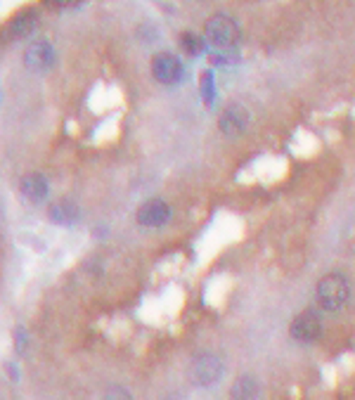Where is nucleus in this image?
I'll return each instance as SVG.
<instances>
[{"label": "nucleus", "instance_id": "obj_1", "mask_svg": "<svg viewBox=\"0 0 355 400\" xmlns=\"http://www.w3.org/2000/svg\"><path fill=\"white\" fill-rule=\"evenodd\" d=\"M315 298L322 310H339L351 298V284L344 275H327L315 289Z\"/></svg>", "mask_w": 355, "mask_h": 400}, {"label": "nucleus", "instance_id": "obj_2", "mask_svg": "<svg viewBox=\"0 0 355 400\" xmlns=\"http://www.w3.org/2000/svg\"><path fill=\"white\" fill-rule=\"evenodd\" d=\"M204 36L214 48H232L239 41V27H237L232 17L216 15L204 27Z\"/></svg>", "mask_w": 355, "mask_h": 400}, {"label": "nucleus", "instance_id": "obj_3", "mask_svg": "<svg viewBox=\"0 0 355 400\" xmlns=\"http://www.w3.org/2000/svg\"><path fill=\"white\" fill-rule=\"evenodd\" d=\"M185 69H183V62H180L176 55L171 53H159L154 55L152 60V76L164 85H173L183 78Z\"/></svg>", "mask_w": 355, "mask_h": 400}, {"label": "nucleus", "instance_id": "obj_4", "mask_svg": "<svg viewBox=\"0 0 355 400\" xmlns=\"http://www.w3.org/2000/svg\"><path fill=\"white\" fill-rule=\"evenodd\" d=\"M223 377V362L218 355L204 353L192 362V381L199 386H211Z\"/></svg>", "mask_w": 355, "mask_h": 400}, {"label": "nucleus", "instance_id": "obj_5", "mask_svg": "<svg viewBox=\"0 0 355 400\" xmlns=\"http://www.w3.org/2000/svg\"><path fill=\"white\" fill-rule=\"evenodd\" d=\"M320 332H322V322L315 310H303L301 315H296L294 322H291V336L301 343L315 341L317 336H320Z\"/></svg>", "mask_w": 355, "mask_h": 400}, {"label": "nucleus", "instance_id": "obj_6", "mask_svg": "<svg viewBox=\"0 0 355 400\" xmlns=\"http://www.w3.org/2000/svg\"><path fill=\"white\" fill-rule=\"evenodd\" d=\"M168 216H171V209H168L166 202H161V199H149L138 209V223L145 225V228H159V225H164L168 221Z\"/></svg>", "mask_w": 355, "mask_h": 400}, {"label": "nucleus", "instance_id": "obj_7", "mask_svg": "<svg viewBox=\"0 0 355 400\" xmlns=\"http://www.w3.org/2000/svg\"><path fill=\"white\" fill-rule=\"evenodd\" d=\"M53 60H55V53L48 41L31 43L27 53H24V64H27L31 71H46V69L53 64Z\"/></svg>", "mask_w": 355, "mask_h": 400}, {"label": "nucleus", "instance_id": "obj_8", "mask_svg": "<svg viewBox=\"0 0 355 400\" xmlns=\"http://www.w3.org/2000/svg\"><path fill=\"white\" fill-rule=\"evenodd\" d=\"M221 130L230 137L242 135L249 126V111L239 104H230V107L221 114V121H218Z\"/></svg>", "mask_w": 355, "mask_h": 400}, {"label": "nucleus", "instance_id": "obj_9", "mask_svg": "<svg viewBox=\"0 0 355 400\" xmlns=\"http://www.w3.org/2000/svg\"><path fill=\"white\" fill-rule=\"evenodd\" d=\"M20 190L29 202H43L48 195V180L43 176H39V173H31V176L22 178Z\"/></svg>", "mask_w": 355, "mask_h": 400}, {"label": "nucleus", "instance_id": "obj_10", "mask_svg": "<svg viewBox=\"0 0 355 400\" xmlns=\"http://www.w3.org/2000/svg\"><path fill=\"white\" fill-rule=\"evenodd\" d=\"M48 216H50V221L57 223V225H74L78 221L81 211L74 202H55L53 206H50Z\"/></svg>", "mask_w": 355, "mask_h": 400}, {"label": "nucleus", "instance_id": "obj_11", "mask_svg": "<svg viewBox=\"0 0 355 400\" xmlns=\"http://www.w3.org/2000/svg\"><path fill=\"white\" fill-rule=\"evenodd\" d=\"M230 398L232 400H256L258 398V381L253 377H239L232 384V391H230Z\"/></svg>", "mask_w": 355, "mask_h": 400}, {"label": "nucleus", "instance_id": "obj_12", "mask_svg": "<svg viewBox=\"0 0 355 400\" xmlns=\"http://www.w3.org/2000/svg\"><path fill=\"white\" fill-rule=\"evenodd\" d=\"M34 27H36V15L31 10H27L10 22L8 34H10V39H24V36H29L31 31H34Z\"/></svg>", "mask_w": 355, "mask_h": 400}, {"label": "nucleus", "instance_id": "obj_13", "mask_svg": "<svg viewBox=\"0 0 355 400\" xmlns=\"http://www.w3.org/2000/svg\"><path fill=\"white\" fill-rule=\"evenodd\" d=\"M180 46L188 55H202L204 53V39L197 34H192V31H185L183 36H180Z\"/></svg>", "mask_w": 355, "mask_h": 400}, {"label": "nucleus", "instance_id": "obj_14", "mask_svg": "<svg viewBox=\"0 0 355 400\" xmlns=\"http://www.w3.org/2000/svg\"><path fill=\"white\" fill-rule=\"evenodd\" d=\"M78 3H83V0H43V5L50 10H69L76 8Z\"/></svg>", "mask_w": 355, "mask_h": 400}, {"label": "nucleus", "instance_id": "obj_15", "mask_svg": "<svg viewBox=\"0 0 355 400\" xmlns=\"http://www.w3.org/2000/svg\"><path fill=\"white\" fill-rule=\"evenodd\" d=\"M104 400H130V393L123 389V386H111V389L104 393Z\"/></svg>", "mask_w": 355, "mask_h": 400}]
</instances>
